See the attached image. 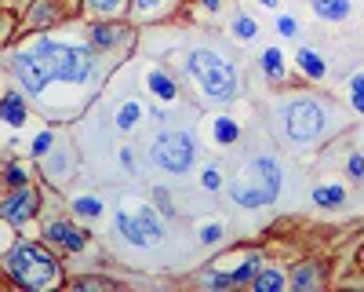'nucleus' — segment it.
I'll use <instances>...</instances> for the list:
<instances>
[{
    "label": "nucleus",
    "mask_w": 364,
    "mask_h": 292,
    "mask_svg": "<svg viewBox=\"0 0 364 292\" xmlns=\"http://www.w3.org/2000/svg\"><path fill=\"white\" fill-rule=\"evenodd\" d=\"M186 70L197 80L200 95L211 103H230L240 92V77H237L233 63L226 55H219L215 48H193L186 55Z\"/></svg>",
    "instance_id": "obj_1"
},
{
    "label": "nucleus",
    "mask_w": 364,
    "mask_h": 292,
    "mask_svg": "<svg viewBox=\"0 0 364 292\" xmlns=\"http://www.w3.org/2000/svg\"><path fill=\"white\" fill-rule=\"evenodd\" d=\"M8 274L22 288H48L63 281V263L41 241H15L8 252Z\"/></svg>",
    "instance_id": "obj_2"
},
{
    "label": "nucleus",
    "mask_w": 364,
    "mask_h": 292,
    "mask_svg": "<svg viewBox=\"0 0 364 292\" xmlns=\"http://www.w3.org/2000/svg\"><path fill=\"white\" fill-rule=\"evenodd\" d=\"M230 201L240 204V209H262V204H273L281 194V165L273 157H252V165L245 168V175L226 187Z\"/></svg>",
    "instance_id": "obj_3"
},
{
    "label": "nucleus",
    "mask_w": 364,
    "mask_h": 292,
    "mask_svg": "<svg viewBox=\"0 0 364 292\" xmlns=\"http://www.w3.org/2000/svg\"><path fill=\"white\" fill-rule=\"evenodd\" d=\"M44 55H48V66L55 80H66V84H84L95 73V48L91 44H58L51 37H37Z\"/></svg>",
    "instance_id": "obj_4"
},
{
    "label": "nucleus",
    "mask_w": 364,
    "mask_h": 292,
    "mask_svg": "<svg viewBox=\"0 0 364 292\" xmlns=\"http://www.w3.org/2000/svg\"><path fill=\"white\" fill-rule=\"evenodd\" d=\"M324 125H328L324 103L314 99V95H295L284 106V132H288L291 142H314V139H321Z\"/></svg>",
    "instance_id": "obj_5"
},
{
    "label": "nucleus",
    "mask_w": 364,
    "mask_h": 292,
    "mask_svg": "<svg viewBox=\"0 0 364 292\" xmlns=\"http://www.w3.org/2000/svg\"><path fill=\"white\" fill-rule=\"evenodd\" d=\"M149 157H154L157 168L171 172V175H182L193 168V157H197V146H193V135L182 132V128H164L154 146H149Z\"/></svg>",
    "instance_id": "obj_6"
},
{
    "label": "nucleus",
    "mask_w": 364,
    "mask_h": 292,
    "mask_svg": "<svg viewBox=\"0 0 364 292\" xmlns=\"http://www.w3.org/2000/svg\"><path fill=\"white\" fill-rule=\"evenodd\" d=\"M37 212H41V190H33L29 183L18 187V190H8V197L0 201V219L11 223V226L37 219Z\"/></svg>",
    "instance_id": "obj_7"
},
{
    "label": "nucleus",
    "mask_w": 364,
    "mask_h": 292,
    "mask_svg": "<svg viewBox=\"0 0 364 292\" xmlns=\"http://www.w3.org/2000/svg\"><path fill=\"white\" fill-rule=\"evenodd\" d=\"M44 241L55 245V249H63V252H84L87 249V234L66 219H51L44 226Z\"/></svg>",
    "instance_id": "obj_8"
},
{
    "label": "nucleus",
    "mask_w": 364,
    "mask_h": 292,
    "mask_svg": "<svg viewBox=\"0 0 364 292\" xmlns=\"http://www.w3.org/2000/svg\"><path fill=\"white\" fill-rule=\"evenodd\" d=\"M84 11L99 22H117L132 15V0H84Z\"/></svg>",
    "instance_id": "obj_9"
},
{
    "label": "nucleus",
    "mask_w": 364,
    "mask_h": 292,
    "mask_svg": "<svg viewBox=\"0 0 364 292\" xmlns=\"http://www.w3.org/2000/svg\"><path fill=\"white\" fill-rule=\"evenodd\" d=\"M124 37H128V29L120 22H95V26H91V33H87V44L95 51H106V48L120 44Z\"/></svg>",
    "instance_id": "obj_10"
},
{
    "label": "nucleus",
    "mask_w": 364,
    "mask_h": 292,
    "mask_svg": "<svg viewBox=\"0 0 364 292\" xmlns=\"http://www.w3.org/2000/svg\"><path fill=\"white\" fill-rule=\"evenodd\" d=\"M26 103H22V95L18 92H8L4 99H0V121L4 125H11V128H22L26 125Z\"/></svg>",
    "instance_id": "obj_11"
},
{
    "label": "nucleus",
    "mask_w": 364,
    "mask_h": 292,
    "mask_svg": "<svg viewBox=\"0 0 364 292\" xmlns=\"http://www.w3.org/2000/svg\"><path fill=\"white\" fill-rule=\"evenodd\" d=\"M248 285H252L255 292H281V288L288 285V274L266 263V267H259V271H255V278H252Z\"/></svg>",
    "instance_id": "obj_12"
},
{
    "label": "nucleus",
    "mask_w": 364,
    "mask_h": 292,
    "mask_svg": "<svg viewBox=\"0 0 364 292\" xmlns=\"http://www.w3.org/2000/svg\"><path fill=\"white\" fill-rule=\"evenodd\" d=\"M117 230H120V238H124L128 245H135V249H146V245H149V238H146V234H142L139 219H135V216H128L124 209L117 212Z\"/></svg>",
    "instance_id": "obj_13"
},
{
    "label": "nucleus",
    "mask_w": 364,
    "mask_h": 292,
    "mask_svg": "<svg viewBox=\"0 0 364 292\" xmlns=\"http://www.w3.org/2000/svg\"><path fill=\"white\" fill-rule=\"evenodd\" d=\"M288 285L299 288V292L317 288V285H321V267H317V263H310V259H306V263H295V271H291Z\"/></svg>",
    "instance_id": "obj_14"
},
{
    "label": "nucleus",
    "mask_w": 364,
    "mask_h": 292,
    "mask_svg": "<svg viewBox=\"0 0 364 292\" xmlns=\"http://www.w3.org/2000/svg\"><path fill=\"white\" fill-rule=\"evenodd\" d=\"M299 70L302 73H306L310 80H321V77H328V63H324V58L314 51V48H299Z\"/></svg>",
    "instance_id": "obj_15"
},
{
    "label": "nucleus",
    "mask_w": 364,
    "mask_h": 292,
    "mask_svg": "<svg viewBox=\"0 0 364 292\" xmlns=\"http://www.w3.org/2000/svg\"><path fill=\"white\" fill-rule=\"evenodd\" d=\"M317 19H328V22H343L350 15V0H310Z\"/></svg>",
    "instance_id": "obj_16"
},
{
    "label": "nucleus",
    "mask_w": 364,
    "mask_h": 292,
    "mask_svg": "<svg viewBox=\"0 0 364 292\" xmlns=\"http://www.w3.org/2000/svg\"><path fill=\"white\" fill-rule=\"evenodd\" d=\"M135 219H139V226H142V234L149 238V245L154 241H161V234H164V223H161V216L149 209V204H142V209L135 212Z\"/></svg>",
    "instance_id": "obj_17"
},
{
    "label": "nucleus",
    "mask_w": 364,
    "mask_h": 292,
    "mask_svg": "<svg viewBox=\"0 0 364 292\" xmlns=\"http://www.w3.org/2000/svg\"><path fill=\"white\" fill-rule=\"evenodd\" d=\"M259 66H262V73H266L269 80H284V55H281L277 48H266V51L259 55Z\"/></svg>",
    "instance_id": "obj_18"
},
{
    "label": "nucleus",
    "mask_w": 364,
    "mask_h": 292,
    "mask_svg": "<svg viewBox=\"0 0 364 292\" xmlns=\"http://www.w3.org/2000/svg\"><path fill=\"white\" fill-rule=\"evenodd\" d=\"M146 84H149V92H154L157 99H164V103H171V99L178 95V92H175V80H171V77H168L164 70H154V73H149V80H146Z\"/></svg>",
    "instance_id": "obj_19"
},
{
    "label": "nucleus",
    "mask_w": 364,
    "mask_h": 292,
    "mask_svg": "<svg viewBox=\"0 0 364 292\" xmlns=\"http://www.w3.org/2000/svg\"><path fill=\"white\" fill-rule=\"evenodd\" d=\"M240 139V125L233 117H215V142L219 146H233Z\"/></svg>",
    "instance_id": "obj_20"
},
{
    "label": "nucleus",
    "mask_w": 364,
    "mask_h": 292,
    "mask_svg": "<svg viewBox=\"0 0 364 292\" xmlns=\"http://www.w3.org/2000/svg\"><path fill=\"white\" fill-rule=\"evenodd\" d=\"M343 201H346L343 187H317L314 190V204H321V209H339Z\"/></svg>",
    "instance_id": "obj_21"
},
{
    "label": "nucleus",
    "mask_w": 364,
    "mask_h": 292,
    "mask_svg": "<svg viewBox=\"0 0 364 292\" xmlns=\"http://www.w3.org/2000/svg\"><path fill=\"white\" fill-rule=\"evenodd\" d=\"M171 0H132V15L135 19H157L168 11Z\"/></svg>",
    "instance_id": "obj_22"
},
{
    "label": "nucleus",
    "mask_w": 364,
    "mask_h": 292,
    "mask_svg": "<svg viewBox=\"0 0 364 292\" xmlns=\"http://www.w3.org/2000/svg\"><path fill=\"white\" fill-rule=\"evenodd\" d=\"M139 117H142V106L139 103H124V106L117 110V128L120 132H132L139 125Z\"/></svg>",
    "instance_id": "obj_23"
},
{
    "label": "nucleus",
    "mask_w": 364,
    "mask_h": 292,
    "mask_svg": "<svg viewBox=\"0 0 364 292\" xmlns=\"http://www.w3.org/2000/svg\"><path fill=\"white\" fill-rule=\"evenodd\" d=\"M233 37H237V41H255V37H259L255 19H252V15H237V19H233Z\"/></svg>",
    "instance_id": "obj_24"
},
{
    "label": "nucleus",
    "mask_w": 364,
    "mask_h": 292,
    "mask_svg": "<svg viewBox=\"0 0 364 292\" xmlns=\"http://www.w3.org/2000/svg\"><path fill=\"white\" fill-rule=\"evenodd\" d=\"M73 212L77 216H102V197H77Z\"/></svg>",
    "instance_id": "obj_25"
},
{
    "label": "nucleus",
    "mask_w": 364,
    "mask_h": 292,
    "mask_svg": "<svg viewBox=\"0 0 364 292\" xmlns=\"http://www.w3.org/2000/svg\"><path fill=\"white\" fill-rule=\"evenodd\" d=\"M70 285H73V288H117V281H109V278H99V274H84V278H73Z\"/></svg>",
    "instance_id": "obj_26"
},
{
    "label": "nucleus",
    "mask_w": 364,
    "mask_h": 292,
    "mask_svg": "<svg viewBox=\"0 0 364 292\" xmlns=\"http://www.w3.org/2000/svg\"><path fill=\"white\" fill-rule=\"evenodd\" d=\"M350 103H353L357 113H364V73L350 77Z\"/></svg>",
    "instance_id": "obj_27"
},
{
    "label": "nucleus",
    "mask_w": 364,
    "mask_h": 292,
    "mask_svg": "<svg viewBox=\"0 0 364 292\" xmlns=\"http://www.w3.org/2000/svg\"><path fill=\"white\" fill-rule=\"evenodd\" d=\"M200 187H204V190H219V187H223V172H219V165H208V168L200 172Z\"/></svg>",
    "instance_id": "obj_28"
},
{
    "label": "nucleus",
    "mask_w": 364,
    "mask_h": 292,
    "mask_svg": "<svg viewBox=\"0 0 364 292\" xmlns=\"http://www.w3.org/2000/svg\"><path fill=\"white\" fill-rule=\"evenodd\" d=\"M4 183H8L11 190H18V187H26V183H29V175H26L18 165H11V168L4 172Z\"/></svg>",
    "instance_id": "obj_29"
},
{
    "label": "nucleus",
    "mask_w": 364,
    "mask_h": 292,
    "mask_svg": "<svg viewBox=\"0 0 364 292\" xmlns=\"http://www.w3.org/2000/svg\"><path fill=\"white\" fill-rule=\"evenodd\" d=\"M197 234H200V241H204V245H215V241L223 238V226H219V223H204Z\"/></svg>",
    "instance_id": "obj_30"
},
{
    "label": "nucleus",
    "mask_w": 364,
    "mask_h": 292,
    "mask_svg": "<svg viewBox=\"0 0 364 292\" xmlns=\"http://www.w3.org/2000/svg\"><path fill=\"white\" fill-rule=\"evenodd\" d=\"M51 142H55V135H51V132H41V135L33 139V146H29V150H33V157H44V154L51 150Z\"/></svg>",
    "instance_id": "obj_31"
},
{
    "label": "nucleus",
    "mask_w": 364,
    "mask_h": 292,
    "mask_svg": "<svg viewBox=\"0 0 364 292\" xmlns=\"http://www.w3.org/2000/svg\"><path fill=\"white\" fill-rule=\"evenodd\" d=\"M277 33H281V37H295V33H299V26H295L291 15H281V19H277Z\"/></svg>",
    "instance_id": "obj_32"
},
{
    "label": "nucleus",
    "mask_w": 364,
    "mask_h": 292,
    "mask_svg": "<svg viewBox=\"0 0 364 292\" xmlns=\"http://www.w3.org/2000/svg\"><path fill=\"white\" fill-rule=\"evenodd\" d=\"M346 172H350V179H360V175H364V157L353 154V157L346 161Z\"/></svg>",
    "instance_id": "obj_33"
},
{
    "label": "nucleus",
    "mask_w": 364,
    "mask_h": 292,
    "mask_svg": "<svg viewBox=\"0 0 364 292\" xmlns=\"http://www.w3.org/2000/svg\"><path fill=\"white\" fill-rule=\"evenodd\" d=\"M226 4V0H200V8H208V11H219Z\"/></svg>",
    "instance_id": "obj_34"
},
{
    "label": "nucleus",
    "mask_w": 364,
    "mask_h": 292,
    "mask_svg": "<svg viewBox=\"0 0 364 292\" xmlns=\"http://www.w3.org/2000/svg\"><path fill=\"white\" fill-rule=\"evenodd\" d=\"M259 4H262V8H277V4H281V0H259Z\"/></svg>",
    "instance_id": "obj_35"
}]
</instances>
